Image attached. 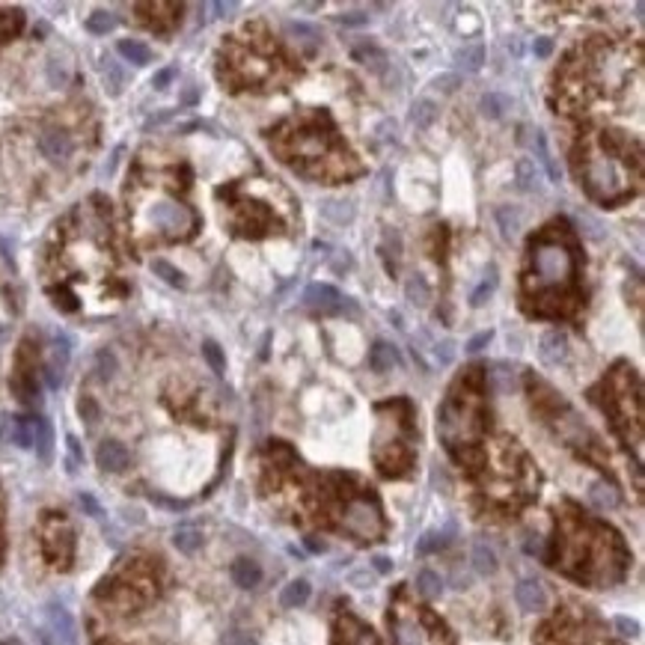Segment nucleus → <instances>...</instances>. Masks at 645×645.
I'll use <instances>...</instances> for the list:
<instances>
[{"label":"nucleus","mask_w":645,"mask_h":645,"mask_svg":"<svg viewBox=\"0 0 645 645\" xmlns=\"http://www.w3.org/2000/svg\"><path fill=\"white\" fill-rule=\"evenodd\" d=\"M574 277V253L562 241L541 238L533 244L529 256V289L538 292H559Z\"/></svg>","instance_id":"nucleus-1"},{"label":"nucleus","mask_w":645,"mask_h":645,"mask_svg":"<svg viewBox=\"0 0 645 645\" xmlns=\"http://www.w3.org/2000/svg\"><path fill=\"white\" fill-rule=\"evenodd\" d=\"M143 226L167 238H184L196 229V214L176 196L155 194V199L143 206Z\"/></svg>","instance_id":"nucleus-2"},{"label":"nucleus","mask_w":645,"mask_h":645,"mask_svg":"<svg viewBox=\"0 0 645 645\" xmlns=\"http://www.w3.org/2000/svg\"><path fill=\"white\" fill-rule=\"evenodd\" d=\"M586 184L589 191L600 199H615L625 191V170L619 167V161L610 155L595 152L586 164Z\"/></svg>","instance_id":"nucleus-3"},{"label":"nucleus","mask_w":645,"mask_h":645,"mask_svg":"<svg viewBox=\"0 0 645 645\" xmlns=\"http://www.w3.org/2000/svg\"><path fill=\"white\" fill-rule=\"evenodd\" d=\"M345 529L360 538V541H372L381 535V511L372 499L360 497V499H351L345 506Z\"/></svg>","instance_id":"nucleus-4"},{"label":"nucleus","mask_w":645,"mask_h":645,"mask_svg":"<svg viewBox=\"0 0 645 645\" xmlns=\"http://www.w3.org/2000/svg\"><path fill=\"white\" fill-rule=\"evenodd\" d=\"M396 642L398 645H434V639L428 637L422 622L413 619V615H398L396 619Z\"/></svg>","instance_id":"nucleus-5"},{"label":"nucleus","mask_w":645,"mask_h":645,"mask_svg":"<svg viewBox=\"0 0 645 645\" xmlns=\"http://www.w3.org/2000/svg\"><path fill=\"white\" fill-rule=\"evenodd\" d=\"M304 304L309 309H319V312H336L342 307V295L333 289V285L315 283V285H309V289H307Z\"/></svg>","instance_id":"nucleus-6"},{"label":"nucleus","mask_w":645,"mask_h":645,"mask_svg":"<svg viewBox=\"0 0 645 645\" xmlns=\"http://www.w3.org/2000/svg\"><path fill=\"white\" fill-rule=\"evenodd\" d=\"M95 458H98V467H102L105 473H122L128 467V461H131L128 449L117 440H105L102 446H98Z\"/></svg>","instance_id":"nucleus-7"},{"label":"nucleus","mask_w":645,"mask_h":645,"mask_svg":"<svg viewBox=\"0 0 645 645\" xmlns=\"http://www.w3.org/2000/svg\"><path fill=\"white\" fill-rule=\"evenodd\" d=\"M514 598H518L521 610L526 613H541L548 607V592H544V586L538 580H521L518 589H514Z\"/></svg>","instance_id":"nucleus-8"},{"label":"nucleus","mask_w":645,"mask_h":645,"mask_svg":"<svg viewBox=\"0 0 645 645\" xmlns=\"http://www.w3.org/2000/svg\"><path fill=\"white\" fill-rule=\"evenodd\" d=\"M232 580H235V586H241V589H253V586H259L262 571L253 559H238L232 565Z\"/></svg>","instance_id":"nucleus-9"},{"label":"nucleus","mask_w":645,"mask_h":645,"mask_svg":"<svg viewBox=\"0 0 645 645\" xmlns=\"http://www.w3.org/2000/svg\"><path fill=\"white\" fill-rule=\"evenodd\" d=\"M39 146H42V152H45L51 161H60V158H66L69 155V137L66 134H60V131H45L39 137Z\"/></svg>","instance_id":"nucleus-10"},{"label":"nucleus","mask_w":645,"mask_h":645,"mask_svg":"<svg viewBox=\"0 0 645 645\" xmlns=\"http://www.w3.org/2000/svg\"><path fill=\"white\" fill-rule=\"evenodd\" d=\"M369 366L375 372H393V366H398V351L393 345H386V342H378L369 354Z\"/></svg>","instance_id":"nucleus-11"},{"label":"nucleus","mask_w":645,"mask_h":645,"mask_svg":"<svg viewBox=\"0 0 645 645\" xmlns=\"http://www.w3.org/2000/svg\"><path fill=\"white\" fill-rule=\"evenodd\" d=\"M307 598H309V583H307V580H292V583L283 589L280 604H283L285 610H297L300 604H307Z\"/></svg>","instance_id":"nucleus-12"},{"label":"nucleus","mask_w":645,"mask_h":645,"mask_svg":"<svg viewBox=\"0 0 645 645\" xmlns=\"http://www.w3.org/2000/svg\"><path fill=\"white\" fill-rule=\"evenodd\" d=\"M173 544L182 550V553H194L199 544H203V533H199L196 526H191V523H184V526H179L176 533H173Z\"/></svg>","instance_id":"nucleus-13"},{"label":"nucleus","mask_w":645,"mask_h":645,"mask_svg":"<svg viewBox=\"0 0 645 645\" xmlns=\"http://www.w3.org/2000/svg\"><path fill=\"white\" fill-rule=\"evenodd\" d=\"M321 214L333 223H351L354 220V206L351 203H339V199H327L321 203Z\"/></svg>","instance_id":"nucleus-14"},{"label":"nucleus","mask_w":645,"mask_h":645,"mask_svg":"<svg viewBox=\"0 0 645 645\" xmlns=\"http://www.w3.org/2000/svg\"><path fill=\"white\" fill-rule=\"evenodd\" d=\"M437 119V105L434 102H428V98H420L417 105H413V113H410V122L420 128V131H425L428 125H432Z\"/></svg>","instance_id":"nucleus-15"},{"label":"nucleus","mask_w":645,"mask_h":645,"mask_svg":"<svg viewBox=\"0 0 645 645\" xmlns=\"http://www.w3.org/2000/svg\"><path fill=\"white\" fill-rule=\"evenodd\" d=\"M562 354H565V336L562 333H548L541 339V360L544 363H559Z\"/></svg>","instance_id":"nucleus-16"},{"label":"nucleus","mask_w":645,"mask_h":645,"mask_svg":"<svg viewBox=\"0 0 645 645\" xmlns=\"http://www.w3.org/2000/svg\"><path fill=\"white\" fill-rule=\"evenodd\" d=\"M51 625L57 627V634H60L69 645H75V625H71V615L63 607H51Z\"/></svg>","instance_id":"nucleus-17"},{"label":"nucleus","mask_w":645,"mask_h":645,"mask_svg":"<svg viewBox=\"0 0 645 645\" xmlns=\"http://www.w3.org/2000/svg\"><path fill=\"white\" fill-rule=\"evenodd\" d=\"M417 592L425 595V598H437L443 592V580L434 574L432 568H422L417 574Z\"/></svg>","instance_id":"nucleus-18"},{"label":"nucleus","mask_w":645,"mask_h":645,"mask_svg":"<svg viewBox=\"0 0 645 645\" xmlns=\"http://www.w3.org/2000/svg\"><path fill=\"white\" fill-rule=\"evenodd\" d=\"M473 565H476L479 574H491V571H497V556H494V550L488 548V544H476V548H473Z\"/></svg>","instance_id":"nucleus-19"},{"label":"nucleus","mask_w":645,"mask_h":645,"mask_svg":"<svg viewBox=\"0 0 645 645\" xmlns=\"http://www.w3.org/2000/svg\"><path fill=\"white\" fill-rule=\"evenodd\" d=\"M119 54H122V57H128V60L137 63V66H143V63H149V60H152L149 48H146V45H140V42H134V39L119 42Z\"/></svg>","instance_id":"nucleus-20"},{"label":"nucleus","mask_w":645,"mask_h":645,"mask_svg":"<svg viewBox=\"0 0 645 645\" xmlns=\"http://www.w3.org/2000/svg\"><path fill=\"white\" fill-rule=\"evenodd\" d=\"M458 63H461L467 71H479L485 63V48L482 45H467L458 51Z\"/></svg>","instance_id":"nucleus-21"},{"label":"nucleus","mask_w":645,"mask_h":645,"mask_svg":"<svg viewBox=\"0 0 645 645\" xmlns=\"http://www.w3.org/2000/svg\"><path fill=\"white\" fill-rule=\"evenodd\" d=\"M506 110H509V98H506V95L488 93V95L482 98V113H485V117H494V119H499V117H503Z\"/></svg>","instance_id":"nucleus-22"},{"label":"nucleus","mask_w":645,"mask_h":645,"mask_svg":"<svg viewBox=\"0 0 645 645\" xmlns=\"http://www.w3.org/2000/svg\"><path fill=\"white\" fill-rule=\"evenodd\" d=\"M408 300H413V304H420V307L432 300V289L425 285L422 277H410L408 280Z\"/></svg>","instance_id":"nucleus-23"},{"label":"nucleus","mask_w":645,"mask_h":645,"mask_svg":"<svg viewBox=\"0 0 645 645\" xmlns=\"http://www.w3.org/2000/svg\"><path fill=\"white\" fill-rule=\"evenodd\" d=\"M449 533H452V526L446 529V533H428V535H422V538H420V544H417V550H420V553H432V550L443 548V544L449 541V538H446Z\"/></svg>","instance_id":"nucleus-24"},{"label":"nucleus","mask_w":645,"mask_h":645,"mask_svg":"<svg viewBox=\"0 0 645 645\" xmlns=\"http://www.w3.org/2000/svg\"><path fill=\"white\" fill-rule=\"evenodd\" d=\"M533 182H535V167H533L529 158H521V161H518V184L523 191H529V188H533Z\"/></svg>","instance_id":"nucleus-25"},{"label":"nucleus","mask_w":645,"mask_h":645,"mask_svg":"<svg viewBox=\"0 0 645 645\" xmlns=\"http://www.w3.org/2000/svg\"><path fill=\"white\" fill-rule=\"evenodd\" d=\"M203 354H206V360H208V366L218 372V375H223V369H226V363H223V354H220V348L214 345V342H206L203 345Z\"/></svg>","instance_id":"nucleus-26"},{"label":"nucleus","mask_w":645,"mask_h":645,"mask_svg":"<svg viewBox=\"0 0 645 645\" xmlns=\"http://www.w3.org/2000/svg\"><path fill=\"white\" fill-rule=\"evenodd\" d=\"M113 24H117V18L107 16V12H95V16L87 21V27L93 33H107V30H113Z\"/></svg>","instance_id":"nucleus-27"},{"label":"nucleus","mask_w":645,"mask_h":645,"mask_svg":"<svg viewBox=\"0 0 645 645\" xmlns=\"http://www.w3.org/2000/svg\"><path fill=\"white\" fill-rule=\"evenodd\" d=\"M345 627L351 630V637L345 645H375V639H372L369 630H363L360 625H354V622H345Z\"/></svg>","instance_id":"nucleus-28"},{"label":"nucleus","mask_w":645,"mask_h":645,"mask_svg":"<svg viewBox=\"0 0 645 645\" xmlns=\"http://www.w3.org/2000/svg\"><path fill=\"white\" fill-rule=\"evenodd\" d=\"M497 220H499V226H503V235L506 238H511L514 232H518V211H511V218H509V211L499 208L497 211Z\"/></svg>","instance_id":"nucleus-29"},{"label":"nucleus","mask_w":645,"mask_h":645,"mask_svg":"<svg viewBox=\"0 0 645 645\" xmlns=\"http://www.w3.org/2000/svg\"><path fill=\"white\" fill-rule=\"evenodd\" d=\"M152 268H155V274H161L167 283H173V285H182V274H179V271H176L173 265H167L164 259H158Z\"/></svg>","instance_id":"nucleus-30"},{"label":"nucleus","mask_w":645,"mask_h":645,"mask_svg":"<svg viewBox=\"0 0 645 645\" xmlns=\"http://www.w3.org/2000/svg\"><path fill=\"white\" fill-rule=\"evenodd\" d=\"M369 21L366 12H348V16H339V24H345V27H363Z\"/></svg>","instance_id":"nucleus-31"},{"label":"nucleus","mask_w":645,"mask_h":645,"mask_svg":"<svg viewBox=\"0 0 645 645\" xmlns=\"http://www.w3.org/2000/svg\"><path fill=\"white\" fill-rule=\"evenodd\" d=\"M223 645H256V642H253V637L241 634V630H229L226 639H223Z\"/></svg>","instance_id":"nucleus-32"},{"label":"nucleus","mask_w":645,"mask_h":645,"mask_svg":"<svg viewBox=\"0 0 645 645\" xmlns=\"http://www.w3.org/2000/svg\"><path fill=\"white\" fill-rule=\"evenodd\" d=\"M491 331H485V333H479V336H473L470 342H467V351H473V354H476V351H482L485 345H488V342H491Z\"/></svg>","instance_id":"nucleus-33"},{"label":"nucleus","mask_w":645,"mask_h":645,"mask_svg":"<svg viewBox=\"0 0 645 645\" xmlns=\"http://www.w3.org/2000/svg\"><path fill=\"white\" fill-rule=\"evenodd\" d=\"M434 87H437V90H443V93H452V90L458 87V75H443V78H437V81H434Z\"/></svg>","instance_id":"nucleus-34"},{"label":"nucleus","mask_w":645,"mask_h":645,"mask_svg":"<svg viewBox=\"0 0 645 645\" xmlns=\"http://www.w3.org/2000/svg\"><path fill=\"white\" fill-rule=\"evenodd\" d=\"M289 30H292L295 36H309V39H319V30H315V27H307V24H292Z\"/></svg>","instance_id":"nucleus-35"},{"label":"nucleus","mask_w":645,"mask_h":645,"mask_svg":"<svg viewBox=\"0 0 645 645\" xmlns=\"http://www.w3.org/2000/svg\"><path fill=\"white\" fill-rule=\"evenodd\" d=\"M491 289H494V280H491V283H482L479 292H473V304H476V307L485 304V295H491Z\"/></svg>","instance_id":"nucleus-36"},{"label":"nucleus","mask_w":645,"mask_h":645,"mask_svg":"<svg viewBox=\"0 0 645 645\" xmlns=\"http://www.w3.org/2000/svg\"><path fill=\"white\" fill-rule=\"evenodd\" d=\"M615 625H619V630H622V634H627V637L639 634V625H637V622H627V619H615Z\"/></svg>","instance_id":"nucleus-37"},{"label":"nucleus","mask_w":645,"mask_h":645,"mask_svg":"<svg viewBox=\"0 0 645 645\" xmlns=\"http://www.w3.org/2000/svg\"><path fill=\"white\" fill-rule=\"evenodd\" d=\"M550 51H553V42L550 39H538L535 42V54L538 57H550Z\"/></svg>","instance_id":"nucleus-38"},{"label":"nucleus","mask_w":645,"mask_h":645,"mask_svg":"<svg viewBox=\"0 0 645 645\" xmlns=\"http://www.w3.org/2000/svg\"><path fill=\"white\" fill-rule=\"evenodd\" d=\"M170 78H173V69H164V71H158V75H155V87H158V90H164V83H167Z\"/></svg>","instance_id":"nucleus-39"},{"label":"nucleus","mask_w":645,"mask_h":645,"mask_svg":"<svg viewBox=\"0 0 645 645\" xmlns=\"http://www.w3.org/2000/svg\"><path fill=\"white\" fill-rule=\"evenodd\" d=\"M390 568H393L390 559H386V556H375V571H378V574H386Z\"/></svg>","instance_id":"nucleus-40"},{"label":"nucleus","mask_w":645,"mask_h":645,"mask_svg":"<svg viewBox=\"0 0 645 645\" xmlns=\"http://www.w3.org/2000/svg\"><path fill=\"white\" fill-rule=\"evenodd\" d=\"M81 503H83V506H87V509H90L93 514H102V509H98V506H95V499H93L90 494H83V497H81Z\"/></svg>","instance_id":"nucleus-41"},{"label":"nucleus","mask_w":645,"mask_h":645,"mask_svg":"<svg viewBox=\"0 0 645 645\" xmlns=\"http://www.w3.org/2000/svg\"><path fill=\"white\" fill-rule=\"evenodd\" d=\"M307 544H309V550H324V544H319V541H315V538H309Z\"/></svg>","instance_id":"nucleus-42"}]
</instances>
